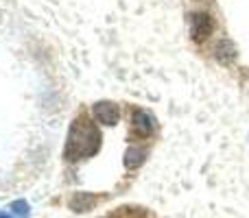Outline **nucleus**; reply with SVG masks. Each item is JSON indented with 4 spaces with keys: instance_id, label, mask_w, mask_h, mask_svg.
Instances as JSON below:
<instances>
[{
    "instance_id": "7ed1b4c3",
    "label": "nucleus",
    "mask_w": 249,
    "mask_h": 218,
    "mask_svg": "<svg viewBox=\"0 0 249 218\" xmlns=\"http://www.w3.org/2000/svg\"><path fill=\"white\" fill-rule=\"evenodd\" d=\"M129 120H131L133 135H138V137H149L155 131V116L142 107H131Z\"/></svg>"
},
{
    "instance_id": "1a4fd4ad",
    "label": "nucleus",
    "mask_w": 249,
    "mask_h": 218,
    "mask_svg": "<svg viewBox=\"0 0 249 218\" xmlns=\"http://www.w3.org/2000/svg\"><path fill=\"white\" fill-rule=\"evenodd\" d=\"M0 218H16L13 214H4V212H0Z\"/></svg>"
},
{
    "instance_id": "423d86ee",
    "label": "nucleus",
    "mask_w": 249,
    "mask_h": 218,
    "mask_svg": "<svg viewBox=\"0 0 249 218\" xmlns=\"http://www.w3.org/2000/svg\"><path fill=\"white\" fill-rule=\"evenodd\" d=\"M146 155H149V151H146L144 146H129V149L124 151V159H123L124 168H127V170H138V168L146 162Z\"/></svg>"
},
{
    "instance_id": "f257e3e1",
    "label": "nucleus",
    "mask_w": 249,
    "mask_h": 218,
    "mask_svg": "<svg viewBox=\"0 0 249 218\" xmlns=\"http://www.w3.org/2000/svg\"><path fill=\"white\" fill-rule=\"evenodd\" d=\"M101 151V131L88 114H79L68 129L64 144V159L68 164L94 157Z\"/></svg>"
},
{
    "instance_id": "6e6552de",
    "label": "nucleus",
    "mask_w": 249,
    "mask_h": 218,
    "mask_svg": "<svg viewBox=\"0 0 249 218\" xmlns=\"http://www.w3.org/2000/svg\"><path fill=\"white\" fill-rule=\"evenodd\" d=\"M9 210H11V214L16 218H29L31 216V205L24 201V199H18V201H13L11 205H9Z\"/></svg>"
},
{
    "instance_id": "20e7f679",
    "label": "nucleus",
    "mask_w": 249,
    "mask_h": 218,
    "mask_svg": "<svg viewBox=\"0 0 249 218\" xmlns=\"http://www.w3.org/2000/svg\"><path fill=\"white\" fill-rule=\"evenodd\" d=\"M92 116H94L96 122L105 124V127H114L121 118V109L114 101H96L92 105Z\"/></svg>"
},
{
    "instance_id": "39448f33",
    "label": "nucleus",
    "mask_w": 249,
    "mask_h": 218,
    "mask_svg": "<svg viewBox=\"0 0 249 218\" xmlns=\"http://www.w3.org/2000/svg\"><path fill=\"white\" fill-rule=\"evenodd\" d=\"M101 201L99 194H92V192H74L72 197H70L68 205L72 212H77V214H81V212H90L94 210V205Z\"/></svg>"
},
{
    "instance_id": "f03ea898",
    "label": "nucleus",
    "mask_w": 249,
    "mask_h": 218,
    "mask_svg": "<svg viewBox=\"0 0 249 218\" xmlns=\"http://www.w3.org/2000/svg\"><path fill=\"white\" fill-rule=\"evenodd\" d=\"M188 29H190V37L193 42L203 44L206 39H210V35L214 33L216 24H214V17L206 11H193L188 16Z\"/></svg>"
},
{
    "instance_id": "0eeeda50",
    "label": "nucleus",
    "mask_w": 249,
    "mask_h": 218,
    "mask_svg": "<svg viewBox=\"0 0 249 218\" xmlns=\"http://www.w3.org/2000/svg\"><path fill=\"white\" fill-rule=\"evenodd\" d=\"M214 57H216V61H221V64H225V66L232 64V61L238 57V50H236L232 39H221L214 48Z\"/></svg>"
},
{
    "instance_id": "9d476101",
    "label": "nucleus",
    "mask_w": 249,
    "mask_h": 218,
    "mask_svg": "<svg viewBox=\"0 0 249 218\" xmlns=\"http://www.w3.org/2000/svg\"><path fill=\"white\" fill-rule=\"evenodd\" d=\"M195 2H208V0H195Z\"/></svg>"
}]
</instances>
